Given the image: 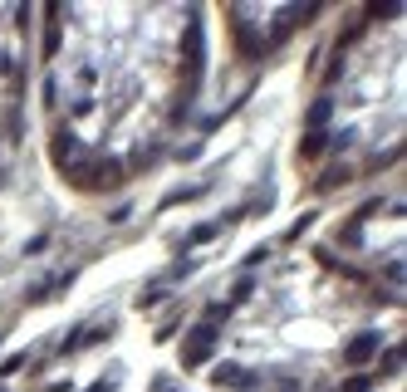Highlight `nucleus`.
Returning a JSON list of instances; mask_svg holds the SVG:
<instances>
[{"mask_svg": "<svg viewBox=\"0 0 407 392\" xmlns=\"http://www.w3.org/2000/svg\"><path fill=\"white\" fill-rule=\"evenodd\" d=\"M211 338H216V329H206V333H197V338L187 343V363H192V368H197V363L206 358V348H211Z\"/></svg>", "mask_w": 407, "mask_h": 392, "instance_id": "obj_1", "label": "nucleus"}]
</instances>
